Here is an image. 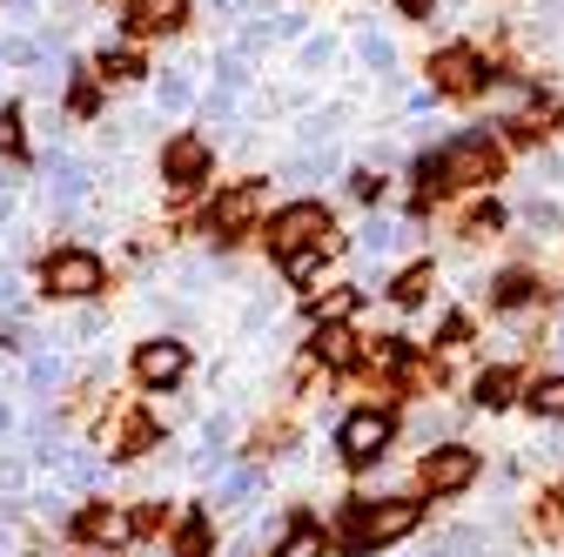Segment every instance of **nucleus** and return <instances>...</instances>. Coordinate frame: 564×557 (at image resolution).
I'll use <instances>...</instances> for the list:
<instances>
[{
	"label": "nucleus",
	"mask_w": 564,
	"mask_h": 557,
	"mask_svg": "<svg viewBox=\"0 0 564 557\" xmlns=\"http://www.w3.org/2000/svg\"><path fill=\"white\" fill-rule=\"evenodd\" d=\"M8 8H14V14H34V0H8Z\"/></svg>",
	"instance_id": "43"
},
{
	"label": "nucleus",
	"mask_w": 564,
	"mask_h": 557,
	"mask_svg": "<svg viewBox=\"0 0 564 557\" xmlns=\"http://www.w3.org/2000/svg\"><path fill=\"white\" fill-rule=\"evenodd\" d=\"M47 296H67V303H88V296H101V262L88 255V249H61V255H47Z\"/></svg>",
	"instance_id": "7"
},
{
	"label": "nucleus",
	"mask_w": 564,
	"mask_h": 557,
	"mask_svg": "<svg viewBox=\"0 0 564 557\" xmlns=\"http://www.w3.org/2000/svg\"><path fill=\"white\" fill-rule=\"evenodd\" d=\"M256 208H262V182H242V188H229V195L208 201V229H216V236H236V229L256 222Z\"/></svg>",
	"instance_id": "9"
},
{
	"label": "nucleus",
	"mask_w": 564,
	"mask_h": 557,
	"mask_svg": "<svg viewBox=\"0 0 564 557\" xmlns=\"http://www.w3.org/2000/svg\"><path fill=\"white\" fill-rule=\"evenodd\" d=\"M0 155H28V142H21V108L0 114Z\"/></svg>",
	"instance_id": "34"
},
{
	"label": "nucleus",
	"mask_w": 564,
	"mask_h": 557,
	"mask_svg": "<svg viewBox=\"0 0 564 557\" xmlns=\"http://www.w3.org/2000/svg\"><path fill=\"white\" fill-rule=\"evenodd\" d=\"M41 463H54L61 477H67V491H95V483H101V457L95 450H41Z\"/></svg>",
	"instance_id": "14"
},
{
	"label": "nucleus",
	"mask_w": 564,
	"mask_h": 557,
	"mask_svg": "<svg viewBox=\"0 0 564 557\" xmlns=\"http://www.w3.org/2000/svg\"><path fill=\"white\" fill-rule=\"evenodd\" d=\"M390 8H403L410 21H431V14H437V0H390Z\"/></svg>",
	"instance_id": "40"
},
{
	"label": "nucleus",
	"mask_w": 564,
	"mask_h": 557,
	"mask_svg": "<svg viewBox=\"0 0 564 557\" xmlns=\"http://www.w3.org/2000/svg\"><path fill=\"white\" fill-rule=\"evenodd\" d=\"M75 531H82L88 544H108V550H115V544H128V537L141 531V517H134V511L101 504V511H82V517H75Z\"/></svg>",
	"instance_id": "11"
},
{
	"label": "nucleus",
	"mask_w": 564,
	"mask_h": 557,
	"mask_svg": "<svg viewBox=\"0 0 564 557\" xmlns=\"http://www.w3.org/2000/svg\"><path fill=\"white\" fill-rule=\"evenodd\" d=\"M162 175H169L175 188H188V182H202V175H208V142H202V134H182V142H169Z\"/></svg>",
	"instance_id": "12"
},
{
	"label": "nucleus",
	"mask_w": 564,
	"mask_h": 557,
	"mask_svg": "<svg viewBox=\"0 0 564 557\" xmlns=\"http://www.w3.org/2000/svg\"><path fill=\"white\" fill-rule=\"evenodd\" d=\"M329 249H336V242H316V249H296V255H282V275H290V283H316V269L329 262Z\"/></svg>",
	"instance_id": "25"
},
{
	"label": "nucleus",
	"mask_w": 564,
	"mask_h": 557,
	"mask_svg": "<svg viewBox=\"0 0 564 557\" xmlns=\"http://www.w3.org/2000/svg\"><path fill=\"white\" fill-rule=\"evenodd\" d=\"M410 430H416V444H423V450H437V444H451V416H444V409H423Z\"/></svg>",
	"instance_id": "30"
},
{
	"label": "nucleus",
	"mask_w": 564,
	"mask_h": 557,
	"mask_svg": "<svg viewBox=\"0 0 564 557\" xmlns=\"http://www.w3.org/2000/svg\"><path fill=\"white\" fill-rule=\"evenodd\" d=\"M538 531H544V537H564V483L538 504Z\"/></svg>",
	"instance_id": "33"
},
{
	"label": "nucleus",
	"mask_w": 564,
	"mask_h": 557,
	"mask_svg": "<svg viewBox=\"0 0 564 557\" xmlns=\"http://www.w3.org/2000/svg\"><path fill=\"white\" fill-rule=\"evenodd\" d=\"M518 216H524V229H538V236H557V229H564V208H557V201H544V195H531Z\"/></svg>",
	"instance_id": "27"
},
{
	"label": "nucleus",
	"mask_w": 564,
	"mask_h": 557,
	"mask_svg": "<svg viewBox=\"0 0 564 557\" xmlns=\"http://www.w3.org/2000/svg\"><path fill=\"white\" fill-rule=\"evenodd\" d=\"M101 75L134 81V75H141V54H134V47H108V54H101Z\"/></svg>",
	"instance_id": "32"
},
{
	"label": "nucleus",
	"mask_w": 564,
	"mask_h": 557,
	"mask_svg": "<svg viewBox=\"0 0 564 557\" xmlns=\"http://www.w3.org/2000/svg\"><path fill=\"white\" fill-rule=\"evenodd\" d=\"M477 470H484V457L451 437V444H437V450L416 457V491L423 498H457V491H470V483H477Z\"/></svg>",
	"instance_id": "2"
},
{
	"label": "nucleus",
	"mask_w": 564,
	"mask_h": 557,
	"mask_svg": "<svg viewBox=\"0 0 564 557\" xmlns=\"http://www.w3.org/2000/svg\"><path fill=\"white\" fill-rule=\"evenodd\" d=\"M216 88H223V95H242V88H249V61H242L236 47L216 54Z\"/></svg>",
	"instance_id": "29"
},
{
	"label": "nucleus",
	"mask_w": 564,
	"mask_h": 557,
	"mask_svg": "<svg viewBox=\"0 0 564 557\" xmlns=\"http://www.w3.org/2000/svg\"><path fill=\"white\" fill-rule=\"evenodd\" d=\"M323 550H329V544H323V531H316V524H296L290 537L275 544V557H323Z\"/></svg>",
	"instance_id": "28"
},
{
	"label": "nucleus",
	"mask_w": 564,
	"mask_h": 557,
	"mask_svg": "<svg viewBox=\"0 0 564 557\" xmlns=\"http://www.w3.org/2000/svg\"><path fill=\"white\" fill-rule=\"evenodd\" d=\"M61 376H67V370H61V357H34V363H28V383H34V390H54Z\"/></svg>",
	"instance_id": "36"
},
{
	"label": "nucleus",
	"mask_w": 564,
	"mask_h": 557,
	"mask_svg": "<svg viewBox=\"0 0 564 557\" xmlns=\"http://www.w3.org/2000/svg\"><path fill=\"white\" fill-rule=\"evenodd\" d=\"M464 336H470V323H464V316H444V329H437V342H444V350H457Z\"/></svg>",
	"instance_id": "38"
},
{
	"label": "nucleus",
	"mask_w": 564,
	"mask_h": 557,
	"mask_svg": "<svg viewBox=\"0 0 564 557\" xmlns=\"http://www.w3.org/2000/svg\"><path fill=\"white\" fill-rule=\"evenodd\" d=\"M444 168H451V188H490L505 175V149L490 142V128H470L457 142H444Z\"/></svg>",
	"instance_id": "3"
},
{
	"label": "nucleus",
	"mask_w": 564,
	"mask_h": 557,
	"mask_svg": "<svg viewBox=\"0 0 564 557\" xmlns=\"http://www.w3.org/2000/svg\"><path fill=\"white\" fill-rule=\"evenodd\" d=\"M8 550H14V537H8V531H0V557H8Z\"/></svg>",
	"instance_id": "44"
},
{
	"label": "nucleus",
	"mask_w": 564,
	"mask_h": 557,
	"mask_svg": "<svg viewBox=\"0 0 564 557\" xmlns=\"http://www.w3.org/2000/svg\"><path fill=\"white\" fill-rule=\"evenodd\" d=\"M410 242V229L403 222H390V216H370L364 222V236H357V249H364V262H383L390 249H403Z\"/></svg>",
	"instance_id": "17"
},
{
	"label": "nucleus",
	"mask_w": 564,
	"mask_h": 557,
	"mask_svg": "<svg viewBox=\"0 0 564 557\" xmlns=\"http://www.w3.org/2000/svg\"><path fill=\"white\" fill-rule=\"evenodd\" d=\"M8 216H14V201H8V195H0V229H8Z\"/></svg>",
	"instance_id": "42"
},
{
	"label": "nucleus",
	"mask_w": 564,
	"mask_h": 557,
	"mask_svg": "<svg viewBox=\"0 0 564 557\" xmlns=\"http://www.w3.org/2000/svg\"><path fill=\"white\" fill-rule=\"evenodd\" d=\"M431 557H490V537L477 531V524H457L451 537H437V550Z\"/></svg>",
	"instance_id": "21"
},
{
	"label": "nucleus",
	"mask_w": 564,
	"mask_h": 557,
	"mask_svg": "<svg viewBox=\"0 0 564 557\" xmlns=\"http://www.w3.org/2000/svg\"><path fill=\"white\" fill-rule=\"evenodd\" d=\"M557 350H564V323H557Z\"/></svg>",
	"instance_id": "46"
},
{
	"label": "nucleus",
	"mask_w": 564,
	"mask_h": 557,
	"mask_svg": "<svg viewBox=\"0 0 564 557\" xmlns=\"http://www.w3.org/2000/svg\"><path fill=\"white\" fill-rule=\"evenodd\" d=\"M349 195H357V201L370 208V201L383 195V175H377V168H357V175H349Z\"/></svg>",
	"instance_id": "37"
},
{
	"label": "nucleus",
	"mask_w": 564,
	"mask_h": 557,
	"mask_svg": "<svg viewBox=\"0 0 564 557\" xmlns=\"http://www.w3.org/2000/svg\"><path fill=\"white\" fill-rule=\"evenodd\" d=\"M0 430H14V403H0Z\"/></svg>",
	"instance_id": "41"
},
{
	"label": "nucleus",
	"mask_w": 564,
	"mask_h": 557,
	"mask_svg": "<svg viewBox=\"0 0 564 557\" xmlns=\"http://www.w3.org/2000/svg\"><path fill=\"white\" fill-rule=\"evenodd\" d=\"M416 524H423V498H377V504H349V511H343V550H349V557L390 550V544H403Z\"/></svg>",
	"instance_id": "1"
},
{
	"label": "nucleus",
	"mask_w": 564,
	"mask_h": 557,
	"mask_svg": "<svg viewBox=\"0 0 564 557\" xmlns=\"http://www.w3.org/2000/svg\"><path fill=\"white\" fill-rule=\"evenodd\" d=\"M538 296H544L538 269H505V275H498V290H490V303H498V309H511V316H518V309H531Z\"/></svg>",
	"instance_id": "15"
},
{
	"label": "nucleus",
	"mask_w": 564,
	"mask_h": 557,
	"mask_svg": "<svg viewBox=\"0 0 564 557\" xmlns=\"http://www.w3.org/2000/svg\"><path fill=\"white\" fill-rule=\"evenodd\" d=\"M524 390H531V383H524V370H511V363H490V370H477V383H470V403H477V409H511Z\"/></svg>",
	"instance_id": "10"
},
{
	"label": "nucleus",
	"mask_w": 564,
	"mask_h": 557,
	"mask_svg": "<svg viewBox=\"0 0 564 557\" xmlns=\"http://www.w3.org/2000/svg\"><path fill=\"white\" fill-rule=\"evenodd\" d=\"M316 357L329 370H357L364 363V342H357V329H349V323H323L316 329Z\"/></svg>",
	"instance_id": "13"
},
{
	"label": "nucleus",
	"mask_w": 564,
	"mask_h": 557,
	"mask_svg": "<svg viewBox=\"0 0 564 557\" xmlns=\"http://www.w3.org/2000/svg\"><path fill=\"white\" fill-rule=\"evenodd\" d=\"M431 283H437L431 262H410L397 283H390V303H397V309H423V303H431Z\"/></svg>",
	"instance_id": "19"
},
{
	"label": "nucleus",
	"mask_w": 564,
	"mask_h": 557,
	"mask_svg": "<svg viewBox=\"0 0 564 557\" xmlns=\"http://www.w3.org/2000/svg\"><path fill=\"white\" fill-rule=\"evenodd\" d=\"M316 242H336L323 201H296V208H282V216L269 222V249L275 255H296V249H316Z\"/></svg>",
	"instance_id": "5"
},
{
	"label": "nucleus",
	"mask_w": 564,
	"mask_h": 557,
	"mask_svg": "<svg viewBox=\"0 0 564 557\" xmlns=\"http://www.w3.org/2000/svg\"><path fill=\"white\" fill-rule=\"evenodd\" d=\"M498 229H505V201H477L470 216H464V236H470V242H490Z\"/></svg>",
	"instance_id": "26"
},
{
	"label": "nucleus",
	"mask_w": 564,
	"mask_h": 557,
	"mask_svg": "<svg viewBox=\"0 0 564 557\" xmlns=\"http://www.w3.org/2000/svg\"><path fill=\"white\" fill-rule=\"evenodd\" d=\"M336 61V41L329 34H316V41H303V67H310V75H323V67Z\"/></svg>",
	"instance_id": "35"
},
{
	"label": "nucleus",
	"mask_w": 564,
	"mask_h": 557,
	"mask_svg": "<svg viewBox=\"0 0 564 557\" xmlns=\"http://www.w3.org/2000/svg\"><path fill=\"white\" fill-rule=\"evenodd\" d=\"M188 101H195V81L182 75V67H169V75H162V88H155V108H162V114H182Z\"/></svg>",
	"instance_id": "24"
},
{
	"label": "nucleus",
	"mask_w": 564,
	"mask_h": 557,
	"mask_svg": "<svg viewBox=\"0 0 564 557\" xmlns=\"http://www.w3.org/2000/svg\"><path fill=\"white\" fill-rule=\"evenodd\" d=\"M357 61L370 67V75H383V81H397V41H390L383 28H364V34H357Z\"/></svg>",
	"instance_id": "18"
},
{
	"label": "nucleus",
	"mask_w": 564,
	"mask_h": 557,
	"mask_svg": "<svg viewBox=\"0 0 564 557\" xmlns=\"http://www.w3.org/2000/svg\"><path fill=\"white\" fill-rule=\"evenodd\" d=\"M8 67H14V61H8V47H0V75H8Z\"/></svg>",
	"instance_id": "45"
},
{
	"label": "nucleus",
	"mask_w": 564,
	"mask_h": 557,
	"mask_svg": "<svg viewBox=\"0 0 564 557\" xmlns=\"http://www.w3.org/2000/svg\"><path fill=\"white\" fill-rule=\"evenodd\" d=\"M182 370H188V350H182V342H169V336H155V342H141V350H134V376L149 383V390L182 383Z\"/></svg>",
	"instance_id": "8"
},
{
	"label": "nucleus",
	"mask_w": 564,
	"mask_h": 557,
	"mask_svg": "<svg viewBox=\"0 0 564 557\" xmlns=\"http://www.w3.org/2000/svg\"><path fill=\"white\" fill-rule=\"evenodd\" d=\"M175 557H208V517H182V537H175Z\"/></svg>",
	"instance_id": "31"
},
{
	"label": "nucleus",
	"mask_w": 564,
	"mask_h": 557,
	"mask_svg": "<svg viewBox=\"0 0 564 557\" xmlns=\"http://www.w3.org/2000/svg\"><path fill=\"white\" fill-rule=\"evenodd\" d=\"M47 175H54V201H61V208H75V201L88 195V168H82L75 155L54 149V155H47Z\"/></svg>",
	"instance_id": "16"
},
{
	"label": "nucleus",
	"mask_w": 564,
	"mask_h": 557,
	"mask_svg": "<svg viewBox=\"0 0 564 557\" xmlns=\"http://www.w3.org/2000/svg\"><path fill=\"white\" fill-rule=\"evenodd\" d=\"M524 403H531V416H551V424H564V370H557V376H538V383L524 390Z\"/></svg>",
	"instance_id": "20"
},
{
	"label": "nucleus",
	"mask_w": 564,
	"mask_h": 557,
	"mask_svg": "<svg viewBox=\"0 0 564 557\" xmlns=\"http://www.w3.org/2000/svg\"><path fill=\"white\" fill-rule=\"evenodd\" d=\"M21 483H28V463L8 457V463H0V491H21Z\"/></svg>",
	"instance_id": "39"
},
{
	"label": "nucleus",
	"mask_w": 564,
	"mask_h": 557,
	"mask_svg": "<svg viewBox=\"0 0 564 557\" xmlns=\"http://www.w3.org/2000/svg\"><path fill=\"white\" fill-rule=\"evenodd\" d=\"M364 303H370L364 290H329L323 303H310V316H316V323H349V316H357Z\"/></svg>",
	"instance_id": "22"
},
{
	"label": "nucleus",
	"mask_w": 564,
	"mask_h": 557,
	"mask_svg": "<svg viewBox=\"0 0 564 557\" xmlns=\"http://www.w3.org/2000/svg\"><path fill=\"white\" fill-rule=\"evenodd\" d=\"M431 81H437L444 95H484L498 75H490V61H484L477 47L451 41V47H437V54H431Z\"/></svg>",
	"instance_id": "4"
},
{
	"label": "nucleus",
	"mask_w": 564,
	"mask_h": 557,
	"mask_svg": "<svg viewBox=\"0 0 564 557\" xmlns=\"http://www.w3.org/2000/svg\"><path fill=\"white\" fill-rule=\"evenodd\" d=\"M336 444H343L349 463H377V457L397 444V416H390V409H357V416H343Z\"/></svg>",
	"instance_id": "6"
},
{
	"label": "nucleus",
	"mask_w": 564,
	"mask_h": 557,
	"mask_svg": "<svg viewBox=\"0 0 564 557\" xmlns=\"http://www.w3.org/2000/svg\"><path fill=\"white\" fill-rule=\"evenodd\" d=\"M188 0H134V28H182Z\"/></svg>",
	"instance_id": "23"
}]
</instances>
